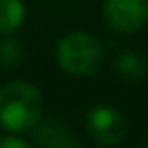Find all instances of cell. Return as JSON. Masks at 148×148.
Returning <instances> with one entry per match:
<instances>
[{
  "label": "cell",
  "mask_w": 148,
  "mask_h": 148,
  "mask_svg": "<svg viewBox=\"0 0 148 148\" xmlns=\"http://www.w3.org/2000/svg\"><path fill=\"white\" fill-rule=\"evenodd\" d=\"M43 93L27 79H12L0 87V128L6 132H31L43 118Z\"/></svg>",
  "instance_id": "1"
},
{
  "label": "cell",
  "mask_w": 148,
  "mask_h": 148,
  "mask_svg": "<svg viewBox=\"0 0 148 148\" xmlns=\"http://www.w3.org/2000/svg\"><path fill=\"white\" fill-rule=\"evenodd\" d=\"M25 61L23 43L10 35H2L0 39V69H16Z\"/></svg>",
  "instance_id": "8"
},
{
  "label": "cell",
  "mask_w": 148,
  "mask_h": 148,
  "mask_svg": "<svg viewBox=\"0 0 148 148\" xmlns=\"http://www.w3.org/2000/svg\"><path fill=\"white\" fill-rule=\"evenodd\" d=\"M140 146H144V148H148V132H144V136L140 138Z\"/></svg>",
  "instance_id": "10"
},
{
  "label": "cell",
  "mask_w": 148,
  "mask_h": 148,
  "mask_svg": "<svg viewBox=\"0 0 148 148\" xmlns=\"http://www.w3.org/2000/svg\"><path fill=\"white\" fill-rule=\"evenodd\" d=\"M59 69L71 77L93 75L103 63V47L91 33L71 31L63 35L55 49Z\"/></svg>",
  "instance_id": "2"
},
{
  "label": "cell",
  "mask_w": 148,
  "mask_h": 148,
  "mask_svg": "<svg viewBox=\"0 0 148 148\" xmlns=\"http://www.w3.org/2000/svg\"><path fill=\"white\" fill-rule=\"evenodd\" d=\"M31 142L41 148H79L81 142L73 134V128L61 118H41L37 126L31 130Z\"/></svg>",
  "instance_id": "5"
},
{
  "label": "cell",
  "mask_w": 148,
  "mask_h": 148,
  "mask_svg": "<svg viewBox=\"0 0 148 148\" xmlns=\"http://www.w3.org/2000/svg\"><path fill=\"white\" fill-rule=\"evenodd\" d=\"M130 130L128 118L122 110L110 103H99L87 112L85 118V132L95 146L112 148L126 140Z\"/></svg>",
  "instance_id": "3"
},
{
  "label": "cell",
  "mask_w": 148,
  "mask_h": 148,
  "mask_svg": "<svg viewBox=\"0 0 148 148\" xmlns=\"http://www.w3.org/2000/svg\"><path fill=\"white\" fill-rule=\"evenodd\" d=\"M106 25L118 35H134L148 21V0H103Z\"/></svg>",
  "instance_id": "4"
},
{
  "label": "cell",
  "mask_w": 148,
  "mask_h": 148,
  "mask_svg": "<svg viewBox=\"0 0 148 148\" xmlns=\"http://www.w3.org/2000/svg\"><path fill=\"white\" fill-rule=\"evenodd\" d=\"M114 73L120 79L128 81V83H136V81L146 77V73H148V59L140 51H132V49L122 51L116 57V61H114Z\"/></svg>",
  "instance_id": "6"
},
{
  "label": "cell",
  "mask_w": 148,
  "mask_h": 148,
  "mask_svg": "<svg viewBox=\"0 0 148 148\" xmlns=\"http://www.w3.org/2000/svg\"><path fill=\"white\" fill-rule=\"evenodd\" d=\"M27 8L23 0H0V35H12L25 25Z\"/></svg>",
  "instance_id": "7"
},
{
  "label": "cell",
  "mask_w": 148,
  "mask_h": 148,
  "mask_svg": "<svg viewBox=\"0 0 148 148\" xmlns=\"http://www.w3.org/2000/svg\"><path fill=\"white\" fill-rule=\"evenodd\" d=\"M31 146H33V142L23 138L16 132H8L0 138V148H31Z\"/></svg>",
  "instance_id": "9"
}]
</instances>
